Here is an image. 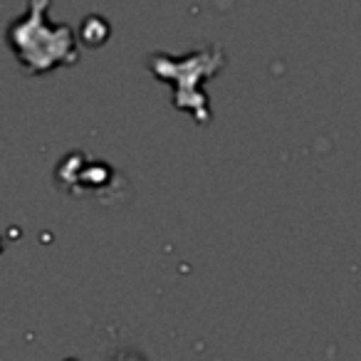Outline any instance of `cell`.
Wrapping results in <instances>:
<instances>
[{"label":"cell","instance_id":"obj_2","mask_svg":"<svg viewBox=\"0 0 361 361\" xmlns=\"http://www.w3.org/2000/svg\"><path fill=\"white\" fill-rule=\"evenodd\" d=\"M119 361H141V359H139V356H121Z\"/></svg>","mask_w":361,"mask_h":361},{"label":"cell","instance_id":"obj_1","mask_svg":"<svg viewBox=\"0 0 361 361\" xmlns=\"http://www.w3.org/2000/svg\"><path fill=\"white\" fill-rule=\"evenodd\" d=\"M47 0H32L25 20H16L8 30V40L18 60L27 72L42 75L57 65H75L77 47L70 27H50L45 16Z\"/></svg>","mask_w":361,"mask_h":361}]
</instances>
